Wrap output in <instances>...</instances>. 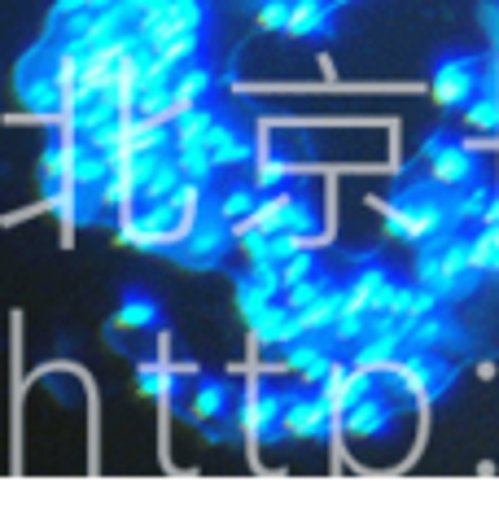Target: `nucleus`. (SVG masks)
<instances>
[{"label": "nucleus", "instance_id": "nucleus-1", "mask_svg": "<svg viewBox=\"0 0 499 512\" xmlns=\"http://www.w3.org/2000/svg\"><path fill=\"white\" fill-rule=\"evenodd\" d=\"M456 224V193L447 184H438L434 176L403 184L399 193L386 202V237L390 241H408V246H425L429 237Z\"/></svg>", "mask_w": 499, "mask_h": 512}, {"label": "nucleus", "instance_id": "nucleus-2", "mask_svg": "<svg viewBox=\"0 0 499 512\" xmlns=\"http://www.w3.org/2000/svg\"><path fill=\"white\" fill-rule=\"evenodd\" d=\"M416 285L434 289L443 302H456V298H469L473 289L482 285V272L473 267V237L447 228L438 237H429L425 246H416Z\"/></svg>", "mask_w": 499, "mask_h": 512}, {"label": "nucleus", "instance_id": "nucleus-3", "mask_svg": "<svg viewBox=\"0 0 499 512\" xmlns=\"http://www.w3.org/2000/svg\"><path fill=\"white\" fill-rule=\"evenodd\" d=\"M377 377H381V394H390L399 403H438L456 386V368L429 351H408L399 364L377 372Z\"/></svg>", "mask_w": 499, "mask_h": 512}, {"label": "nucleus", "instance_id": "nucleus-4", "mask_svg": "<svg viewBox=\"0 0 499 512\" xmlns=\"http://www.w3.org/2000/svg\"><path fill=\"white\" fill-rule=\"evenodd\" d=\"M232 246H237V224L219 211V202H206L202 211L189 219V228H184L176 259L184 267H215V263H224V254Z\"/></svg>", "mask_w": 499, "mask_h": 512}, {"label": "nucleus", "instance_id": "nucleus-5", "mask_svg": "<svg viewBox=\"0 0 499 512\" xmlns=\"http://www.w3.org/2000/svg\"><path fill=\"white\" fill-rule=\"evenodd\" d=\"M246 224H259L268 232H303V237H316L320 215H316V202H311L303 189H272L254 206V215Z\"/></svg>", "mask_w": 499, "mask_h": 512}, {"label": "nucleus", "instance_id": "nucleus-6", "mask_svg": "<svg viewBox=\"0 0 499 512\" xmlns=\"http://www.w3.org/2000/svg\"><path fill=\"white\" fill-rule=\"evenodd\" d=\"M421 158L429 162V176H434L438 184H447L451 193L464 189V184H473V180H482V162L473 149H464L456 145L447 132H434L429 141L421 145Z\"/></svg>", "mask_w": 499, "mask_h": 512}, {"label": "nucleus", "instance_id": "nucleus-7", "mask_svg": "<svg viewBox=\"0 0 499 512\" xmlns=\"http://www.w3.org/2000/svg\"><path fill=\"white\" fill-rule=\"evenodd\" d=\"M333 416H338V407H333L324 394H289L285 399V434L289 438H316L324 442L333 434Z\"/></svg>", "mask_w": 499, "mask_h": 512}, {"label": "nucleus", "instance_id": "nucleus-8", "mask_svg": "<svg viewBox=\"0 0 499 512\" xmlns=\"http://www.w3.org/2000/svg\"><path fill=\"white\" fill-rule=\"evenodd\" d=\"M482 88V75H478V62L473 57H443L434 66V97L443 110H464Z\"/></svg>", "mask_w": 499, "mask_h": 512}, {"label": "nucleus", "instance_id": "nucleus-9", "mask_svg": "<svg viewBox=\"0 0 499 512\" xmlns=\"http://www.w3.org/2000/svg\"><path fill=\"white\" fill-rule=\"evenodd\" d=\"M285 399L289 394L281 390H250L246 394V407H241V429H246V438L254 442H276L285 434Z\"/></svg>", "mask_w": 499, "mask_h": 512}, {"label": "nucleus", "instance_id": "nucleus-10", "mask_svg": "<svg viewBox=\"0 0 499 512\" xmlns=\"http://www.w3.org/2000/svg\"><path fill=\"white\" fill-rule=\"evenodd\" d=\"M399 294H403V285L394 281L390 267H381V263H368L351 281V307H364V311H373V316H394Z\"/></svg>", "mask_w": 499, "mask_h": 512}, {"label": "nucleus", "instance_id": "nucleus-11", "mask_svg": "<svg viewBox=\"0 0 499 512\" xmlns=\"http://www.w3.org/2000/svg\"><path fill=\"white\" fill-rule=\"evenodd\" d=\"M333 333H307V337H298L294 346L285 351V364L303 377V386H324V377L333 372Z\"/></svg>", "mask_w": 499, "mask_h": 512}, {"label": "nucleus", "instance_id": "nucleus-12", "mask_svg": "<svg viewBox=\"0 0 499 512\" xmlns=\"http://www.w3.org/2000/svg\"><path fill=\"white\" fill-rule=\"evenodd\" d=\"M342 425L351 438H386V434H394V425H399V399H390V394H368L351 412H342Z\"/></svg>", "mask_w": 499, "mask_h": 512}, {"label": "nucleus", "instance_id": "nucleus-13", "mask_svg": "<svg viewBox=\"0 0 499 512\" xmlns=\"http://www.w3.org/2000/svg\"><path fill=\"white\" fill-rule=\"evenodd\" d=\"M377 390H381V377L359 364H333V372L320 386V394L338 407V412H351L359 399H368V394H377Z\"/></svg>", "mask_w": 499, "mask_h": 512}, {"label": "nucleus", "instance_id": "nucleus-14", "mask_svg": "<svg viewBox=\"0 0 499 512\" xmlns=\"http://www.w3.org/2000/svg\"><path fill=\"white\" fill-rule=\"evenodd\" d=\"M250 337L259 346H281V351H289L298 337H307V329H303V320H298V311L289 307V302L272 298L268 307H263V316L250 320Z\"/></svg>", "mask_w": 499, "mask_h": 512}, {"label": "nucleus", "instance_id": "nucleus-15", "mask_svg": "<svg viewBox=\"0 0 499 512\" xmlns=\"http://www.w3.org/2000/svg\"><path fill=\"white\" fill-rule=\"evenodd\" d=\"M438 346H451V351H469L464 333L443 316V311H434V316L408 324V351H438Z\"/></svg>", "mask_w": 499, "mask_h": 512}, {"label": "nucleus", "instance_id": "nucleus-16", "mask_svg": "<svg viewBox=\"0 0 499 512\" xmlns=\"http://www.w3.org/2000/svg\"><path fill=\"white\" fill-rule=\"evenodd\" d=\"M351 307V285H333L329 294H324L316 307H307V311H298V320H303V329L307 333H333V324L342 320V311Z\"/></svg>", "mask_w": 499, "mask_h": 512}, {"label": "nucleus", "instance_id": "nucleus-17", "mask_svg": "<svg viewBox=\"0 0 499 512\" xmlns=\"http://www.w3.org/2000/svg\"><path fill=\"white\" fill-rule=\"evenodd\" d=\"M211 88H215L211 66H197V62L180 66V75H176V101H171V119H176V114H184V110H193Z\"/></svg>", "mask_w": 499, "mask_h": 512}, {"label": "nucleus", "instance_id": "nucleus-18", "mask_svg": "<svg viewBox=\"0 0 499 512\" xmlns=\"http://www.w3.org/2000/svg\"><path fill=\"white\" fill-rule=\"evenodd\" d=\"M228 407H232V390L224 386V381H219V377H202V381H197L189 416H197V421H224Z\"/></svg>", "mask_w": 499, "mask_h": 512}, {"label": "nucleus", "instance_id": "nucleus-19", "mask_svg": "<svg viewBox=\"0 0 499 512\" xmlns=\"http://www.w3.org/2000/svg\"><path fill=\"white\" fill-rule=\"evenodd\" d=\"M127 224L154 228V232H176V228H189V215L180 211L176 197H158V202H141V211L127 219Z\"/></svg>", "mask_w": 499, "mask_h": 512}, {"label": "nucleus", "instance_id": "nucleus-20", "mask_svg": "<svg viewBox=\"0 0 499 512\" xmlns=\"http://www.w3.org/2000/svg\"><path fill=\"white\" fill-rule=\"evenodd\" d=\"M329 27V5L324 0H294L289 9V22H285V36H298V40H311Z\"/></svg>", "mask_w": 499, "mask_h": 512}, {"label": "nucleus", "instance_id": "nucleus-21", "mask_svg": "<svg viewBox=\"0 0 499 512\" xmlns=\"http://www.w3.org/2000/svg\"><path fill=\"white\" fill-rule=\"evenodd\" d=\"M171 101H176V79H154L136 92V114L141 119H171Z\"/></svg>", "mask_w": 499, "mask_h": 512}, {"label": "nucleus", "instance_id": "nucleus-22", "mask_svg": "<svg viewBox=\"0 0 499 512\" xmlns=\"http://www.w3.org/2000/svg\"><path fill=\"white\" fill-rule=\"evenodd\" d=\"M119 324H123V329H158L162 311H158V302L149 298V294H136V289H127L123 307H119Z\"/></svg>", "mask_w": 499, "mask_h": 512}, {"label": "nucleus", "instance_id": "nucleus-23", "mask_svg": "<svg viewBox=\"0 0 499 512\" xmlns=\"http://www.w3.org/2000/svg\"><path fill=\"white\" fill-rule=\"evenodd\" d=\"M215 119L219 114L215 110H206V106H193V110H184V114H176V149H184V145H202L206 141V132L215 127Z\"/></svg>", "mask_w": 499, "mask_h": 512}, {"label": "nucleus", "instance_id": "nucleus-24", "mask_svg": "<svg viewBox=\"0 0 499 512\" xmlns=\"http://www.w3.org/2000/svg\"><path fill=\"white\" fill-rule=\"evenodd\" d=\"M110 158L101 149H92L88 141H79V158H75V189H97L110 176Z\"/></svg>", "mask_w": 499, "mask_h": 512}, {"label": "nucleus", "instance_id": "nucleus-25", "mask_svg": "<svg viewBox=\"0 0 499 512\" xmlns=\"http://www.w3.org/2000/svg\"><path fill=\"white\" fill-rule=\"evenodd\" d=\"M176 158H180L184 180H197V184H211L215 171H219V162L206 145H184V149H176Z\"/></svg>", "mask_w": 499, "mask_h": 512}, {"label": "nucleus", "instance_id": "nucleus-26", "mask_svg": "<svg viewBox=\"0 0 499 512\" xmlns=\"http://www.w3.org/2000/svg\"><path fill=\"white\" fill-rule=\"evenodd\" d=\"M491 202H495V193H491V184H482V180H473V184H464V189H456V224L482 219Z\"/></svg>", "mask_w": 499, "mask_h": 512}, {"label": "nucleus", "instance_id": "nucleus-27", "mask_svg": "<svg viewBox=\"0 0 499 512\" xmlns=\"http://www.w3.org/2000/svg\"><path fill=\"white\" fill-rule=\"evenodd\" d=\"M368 333H373V311H364V307H346L342 320L333 324V342L338 346H359Z\"/></svg>", "mask_w": 499, "mask_h": 512}, {"label": "nucleus", "instance_id": "nucleus-28", "mask_svg": "<svg viewBox=\"0 0 499 512\" xmlns=\"http://www.w3.org/2000/svg\"><path fill=\"white\" fill-rule=\"evenodd\" d=\"M464 119H469V127H478V132H499V97L491 88H482L478 97L464 106Z\"/></svg>", "mask_w": 499, "mask_h": 512}, {"label": "nucleus", "instance_id": "nucleus-29", "mask_svg": "<svg viewBox=\"0 0 499 512\" xmlns=\"http://www.w3.org/2000/svg\"><path fill=\"white\" fill-rule=\"evenodd\" d=\"M254 189H259V184H254ZM254 189H250V184H232V189H228L224 197H219V211H224V215L232 219V224L250 219V215H254V206L263 202V197L254 193Z\"/></svg>", "mask_w": 499, "mask_h": 512}, {"label": "nucleus", "instance_id": "nucleus-30", "mask_svg": "<svg viewBox=\"0 0 499 512\" xmlns=\"http://www.w3.org/2000/svg\"><path fill=\"white\" fill-rule=\"evenodd\" d=\"M184 184V171H180V158L171 154L167 162L158 167V176L145 184V193H141V202H158V197H176V189Z\"/></svg>", "mask_w": 499, "mask_h": 512}, {"label": "nucleus", "instance_id": "nucleus-31", "mask_svg": "<svg viewBox=\"0 0 499 512\" xmlns=\"http://www.w3.org/2000/svg\"><path fill=\"white\" fill-rule=\"evenodd\" d=\"M329 289H333V281H329L324 272H316V276H307V281L289 285V289H285V302H289L294 311H307V307H316V302L329 294Z\"/></svg>", "mask_w": 499, "mask_h": 512}, {"label": "nucleus", "instance_id": "nucleus-32", "mask_svg": "<svg viewBox=\"0 0 499 512\" xmlns=\"http://www.w3.org/2000/svg\"><path fill=\"white\" fill-rule=\"evenodd\" d=\"M495 263H499V228L482 224V232L473 237V267L482 276H495Z\"/></svg>", "mask_w": 499, "mask_h": 512}, {"label": "nucleus", "instance_id": "nucleus-33", "mask_svg": "<svg viewBox=\"0 0 499 512\" xmlns=\"http://www.w3.org/2000/svg\"><path fill=\"white\" fill-rule=\"evenodd\" d=\"M268 302H272V298L263 294V289L254 285L246 272H237V311H241V320H246V324H250V320H259Z\"/></svg>", "mask_w": 499, "mask_h": 512}, {"label": "nucleus", "instance_id": "nucleus-34", "mask_svg": "<svg viewBox=\"0 0 499 512\" xmlns=\"http://www.w3.org/2000/svg\"><path fill=\"white\" fill-rule=\"evenodd\" d=\"M197 53H202V31H180L176 40H167L158 49V57H167L171 66H189Z\"/></svg>", "mask_w": 499, "mask_h": 512}, {"label": "nucleus", "instance_id": "nucleus-35", "mask_svg": "<svg viewBox=\"0 0 499 512\" xmlns=\"http://www.w3.org/2000/svg\"><path fill=\"white\" fill-rule=\"evenodd\" d=\"M246 276L254 285L263 289L268 298H281V289H285V276H281V263H272V259H259V263H250L246 267Z\"/></svg>", "mask_w": 499, "mask_h": 512}, {"label": "nucleus", "instance_id": "nucleus-36", "mask_svg": "<svg viewBox=\"0 0 499 512\" xmlns=\"http://www.w3.org/2000/svg\"><path fill=\"white\" fill-rule=\"evenodd\" d=\"M316 272H320V267H316V254H311L307 246H303V250H298V254H294V259H285V263H281L285 289H289V285H298V281H307V276H316Z\"/></svg>", "mask_w": 499, "mask_h": 512}, {"label": "nucleus", "instance_id": "nucleus-37", "mask_svg": "<svg viewBox=\"0 0 499 512\" xmlns=\"http://www.w3.org/2000/svg\"><path fill=\"white\" fill-rule=\"evenodd\" d=\"M136 386H141L149 399H162V394H171V372H162L154 364H141L136 368Z\"/></svg>", "mask_w": 499, "mask_h": 512}, {"label": "nucleus", "instance_id": "nucleus-38", "mask_svg": "<svg viewBox=\"0 0 499 512\" xmlns=\"http://www.w3.org/2000/svg\"><path fill=\"white\" fill-rule=\"evenodd\" d=\"M294 0H259V27L263 31H285Z\"/></svg>", "mask_w": 499, "mask_h": 512}, {"label": "nucleus", "instance_id": "nucleus-39", "mask_svg": "<svg viewBox=\"0 0 499 512\" xmlns=\"http://www.w3.org/2000/svg\"><path fill=\"white\" fill-rule=\"evenodd\" d=\"M285 176H289V167H285V158H263L259 167H254V184H259V189H281L285 184Z\"/></svg>", "mask_w": 499, "mask_h": 512}, {"label": "nucleus", "instance_id": "nucleus-40", "mask_svg": "<svg viewBox=\"0 0 499 512\" xmlns=\"http://www.w3.org/2000/svg\"><path fill=\"white\" fill-rule=\"evenodd\" d=\"M250 158H254V145H250L241 132L232 136L228 145H219V149H215V162H219V167H237V162H250Z\"/></svg>", "mask_w": 499, "mask_h": 512}, {"label": "nucleus", "instance_id": "nucleus-41", "mask_svg": "<svg viewBox=\"0 0 499 512\" xmlns=\"http://www.w3.org/2000/svg\"><path fill=\"white\" fill-rule=\"evenodd\" d=\"M79 9H88V0H57L53 14H49V27H57V22H66L71 14H79Z\"/></svg>", "mask_w": 499, "mask_h": 512}, {"label": "nucleus", "instance_id": "nucleus-42", "mask_svg": "<svg viewBox=\"0 0 499 512\" xmlns=\"http://www.w3.org/2000/svg\"><path fill=\"white\" fill-rule=\"evenodd\" d=\"M482 224H491V228H499V193H495V202H491V206H486Z\"/></svg>", "mask_w": 499, "mask_h": 512}, {"label": "nucleus", "instance_id": "nucleus-43", "mask_svg": "<svg viewBox=\"0 0 499 512\" xmlns=\"http://www.w3.org/2000/svg\"><path fill=\"white\" fill-rule=\"evenodd\" d=\"M114 0H88V9H110Z\"/></svg>", "mask_w": 499, "mask_h": 512}]
</instances>
